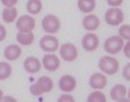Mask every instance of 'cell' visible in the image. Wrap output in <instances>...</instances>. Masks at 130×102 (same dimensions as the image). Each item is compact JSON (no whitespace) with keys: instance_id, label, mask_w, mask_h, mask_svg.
I'll list each match as a JSON object with an SVG mask.
<instances>
[{"instance_id":"obj_1","label":"cell","mask_w":130,"mask_h":102,"mask_svg":"<svg viewBox=\"0 0 130 102\" xmlns=\"http://www.w3.org/2000/svg\"><path fill=\"white\" fill-rule=\"evenodd\" d=\"M53 88V81L47 76H42L39 80L30 86V93L32 96H40L43 93L51 92Z\"/></svg>"},{"instance_id":"obj_2","label":"cell","mask_w":130,"mask_h":102,"mask_svg":"<svg viewBox=\"0 0 130 102\" xmlns=\"http://www.w3.org/2000/svg\"><path fill=\"white\" fill-rule=\"evenodd\" d=\"M124 49V39L120 36H112L104 42V50L108 54H117Z\"/></svg>"},{"instance_id":"obj_3","label":"cell","mask_w":130,"mask_h":102,"mask_svg":"<svg viewBox=\"0 0 130 102\" xmlns=\"http://www.w3.org/2000/svg\"><path fill=\"white\" fill-rule=\"evenodd\" d=\"M99 68L102 72H105L107 75H115L118 71V60L111 56H103L99 60Z\"/></svg>"},{"instance_id":"obj_4","label":"cell","mask_w":130,"mask_h":102,"mask_svg":"<svg viewBox=\"0 0 130 102\" xmlns=\"http://www.w3.org/2000/svg\"><path fill=\"white\" fill-rule=\"evenodd\" d=\"M105 21L108 25L117 26L124 21V13L120 8H111L105 12Z\"/></svg>"},{"instance_id":"obj_5","label":"cell","mask_w":130,"mask_h":102,"mask_svg":"<svg viewBox=\"0 0 130 102\" xmlns=\"http://www.w3.org/2000/svg\"><path fill=\"white\" fill-rule=\"evenodd\" d=\"M42 26L46 33H57L60 29V20L53 15H48L42 20Z\"/></svg>"},{"instance_id":"obj_6","label":"cell","mask_w":130,"mask_h":102,"mask_svg":"<svg viewBox=\"0 0 130 102\" xmlns=\"http://www.w3.org/2000/svg\"><path fill=\"white\" fill-rule=\"evenodd\" d=\"M60 55L64 60L73 62V60L77 59L78 51H77V47H75L73 43H64L60 47Z\"/></svg>"},{"instance_id":"obj_7","label":"cell","mask_w":130,"mask_h":102,"mask_svg":"<svg viewBox=\"0 0 130 102\" xmlns=\"http://www.w3.org/2000/svg\"><path fill=\"white\" fill-rule=\"evenodd\" d=\"M35 28V20L30 16H21L17 20V29L20 33H31Z\"/></svg>"},{"instance_id":"obj_8","label":"cell","mask_w":130,"mask_h":102,"mask_svg":"<svg viewBox=\"0 0 130 102\" xmlns=\"http://www.w3.org/2000/svg\"><path fill=\"white\" fill-rule=\"evenodd\" d=\"M39 46L43 51H48V52H52V51H56L57 47H59V41L57 38H55L53 36H46L43 37L39 42Z\"/></svg>"},{"instance_id":"obj_9","label":"cell","mask_w":130,"mask_h":102,"mask_svg":"<svg viewBox=\"0 0 130 102\" xmlns=\"http://www.w3.org/2000/svg\"><path fill=\"white\" fill-rule=\"evenodd\" d=\"M99 46V39L98 36L94 33H87L86 36L82 38V47L86 51H95Z\"/></svg>"},{"instance_id":"obj_10","label":"cell","mask_w":130,"mask_h":102,"mask_svg":"<svg viewBox=\"0 0 130 102\" xmlns=\"http://www.w3.org/2000/svg\"><path fill=\"white\" fill-rule=\"evenodd\" d=\"M43 65H44L47 71L53 72L60 67V60L55 54H47L43 56Z\"/></svg>"},{"instance_id":"obj_11","label":"cell","mask_w":130,"mask_h":102,"mask_svg":"<svg viewBox=\"0 0 130 102\" xmlns=\"http://www.w3.org/2000/svg\"><path fill=\"white\" fill-rule=\"evenodd\" d=\"M75 78L70 75H64L61 78H60V81H59V86L60 89L62 90V92L65 93H69L72 92V90L75 88Z\"/></svg>"},{"instance_id":"obj_12","label":"cell","mask_w":130,"mask_h":102,"mask_svg":"<svg viewBox=\"0 0 130 102\" xmlns=\"http://www.w3.org/2000/svg\"><path fill=\"white\" fill-rule=\"evenodd\" d=\"M107 85V77L103 73H94L90 77V86L94 89H103Z\"/></svg>"},{"instance_id":"obj_13","label":"cell","mask_w":130,"mask_h":102,"mask_svg":"<svg viewBox=\"0 0 130 102\" xmlns=\"http://www.w3.org/2000/svg\"><path fill=\"white\" fill-rule=\"evenodd\" d=\"M21 52H22V50H21L20 46H17V44H9L4 50V56L8 60H16L21 56Z\"/></svg>"},{"instance_id":"obj_14","label":"cell","mask_w":130,"mask_h":102,"mask_svg":"<svg viewBox=\"0 0 130 102\" xmlns=\"http://www.w3.org/2000/svg\"><path fill=\"white\" fill-rule=\"evenodd\" d=\"M24 68L29 72V73H37L40 70V62L34 58V56H30V58L25 59L24 62Z\"/></svg>"},{"instance_id":"obj_15","label":"cell","mask_w":130,"mask_h":102,"mask_svg":"<svg viewBox=\"0 0 130 102\" xmlns=\"http://www.w3.org/2000/svg\"><path fill=\"white\" fill-rule=\"evenodd\" d=\"M82 25H83V28L86 30H96L98 28H99V25H100V21H99V18H98L96 16L89 15V16H86L82 20Z\"/></svg>"},{"instance_id":"obj_16","label":"cell","mask_w":130,"mask_h":102,"mask_svg":"<svg viewBox=\"0 0 130 102\" xmlns=\"http://www.w3.org/2000/svg\"><path fill=\"white\" fill-rule=\"evenodd\" d=\"M126 94H127L126 86L122 84H117L111 89V98L115 101H120L121 98H125Z\"/></svg>"},{"instance_id":"obj_17","label":"cell","mask_w":130,"mask_h":102,"mask_svg":"<svg viewBox=\"0 0 130 102\" xmlns=\"http://www.w3.org/2000/svg\"><path fill=\"white\" fill-rule=\"evenodd\" d=\"M95 5H96V3L94 2V0H79L78 2V8L83 13L92 12V10L95 9Z\"/></svg>"},{"instance_id":"obj_18","label":"cell","mask_w":130,"mask_h":102,"mask_svg":"<svg viewBox=\"0 0 130 102\" xmlns=\"http://www.w3.org/2000/svg\"><path fill=\"white\" fill-rule=\"evenodd\" d=\"M17 41L24 44V46H29L34 42V34L32 33H18L17 34Z\"/></svg>"},{"instance_id":"obj_19","label":"cell","mask_w":130,"mask_h":102,"mask_svg":"<svg viewBox=\"0 0 130 102\" xmlns=\"http://www.w3.org/2000/svg\"><path fill=\"white\" fill-rule=\"evenodd\" d=\"M27 10L31 15H38L42 10V2H39V0H29L27 2Z\"/></svg>"},{"instance_id":"obj_20","label":"cell","mask_w":130,"mask_h":102,"mask_svg":"<svg viewBox=\"0 0 130 102\" xmlns=\"http://www.w3.org/2000/svg\"><path fill=\"white\" fill-rule=\"evenodd\" d=\"M17 16V9L16 8H5L3 10V20L5 22H13Z\"/></svg>"},{"instance_id":"obj_21","label":"cell","mask_w":130,"mask_h":102,"mask_svg":"<svg viewBox=\"0 0 130 102\" xmlns=\"http://www.w3.org/2000/svg\"><path fill=\"white\" fill-rule=\"evenodd\" d=\"M12 73V67H10L7 62H0V78L5 80Z\"/></svg>"},{"instance_id":"obj_22","label":"cell","mask_w":130,"mask_h":102,"mask_svg":"<svg viewBox=\"0 0 130 102\" xmlns=\"http://www.w3.org/2000/svg\"><path fill=\"white\" fill-rule=\"evenodd\" d=\"M87 102H107V98L103 93L100 92H92L89 98H87Z\"/></svg>"},{"instance_id":"obj_23","label":"cell","mask_w":130,"mask_h":102,"mask_svg":"<svg viewBox=\"0 0 130 102\" xmlns=\"http://www.w3.org/2000/svg\"><path fill=\"white\" fill-rule=\"evenodd\" d=\"M118 36L122 39L130 41V25H122L120 30H118Z\"/></svg>"},{"instance_id":"obj_24","label":"cell","mask_w":130,"mask_h":102,"mask_svg":"<svg viewBox=\"0 0 130 102\" xmlns=\"http://www.w3.org/2000/svg\"><path fill=\"white\" fill-rule=\"evenodd\" d=\"M57 102H75L74 98L70 94H61L57 99Z\"/></svg>"},{"instance_id":"obj_25","label":"cell","mask_w":130,"mask_h":102,"mask_svg":"<svg viewBox=\"0 0 130 102\" xmlns=\"http://www.w3.org/2000/svg\"><path fill=\"white\" fill-rule=\"evenodd\" d=\"M122 75H124V77L126 78V80H129V81H130V63H129V64H126V65L124 67V70H122Z\"/></svg>"},{"instance_id":"obj_26","label":"cell","mask_w":130,"mask_h":102,"mask_svg":"<svg viewBox=\"0 0 130 102\" xmlns=\"http://www.w3.org/2000/svg\"><path fill=\"white\" fill-rule=\"evenodd\" d=\"M3 5L8 7V8H14V5L17 4V0H3Z\"/></svg>"},{"instance_id":"obj_27","label":"cell","mask_w":130,"mask_h":102,"mask_svg":"<svg viewBox=\"0 0 130 102\" xmlns=\"http://www.w3.org/2000/svg\"><path fill=\"white\" fill-rule=\"evenodd\" d=\"M124 54H125V56L126 58H129L130 59V41L124 46Z\"/></svg>"},{"instance_id":"obj_28","label":"cell","mask_w":130,"mask_h":102,"mask_svg":"<svg viewBox=\"0 0 130 102\" xmlns=\"http://www.w3.org/2000/svg\"><path fill=\"white\" fill-rule=\"evenodd\" d=\"M122 4V0H117V2H112V0H109V2H108V5H111V7H120Z\"/></svg>"},{"instance_id":"obj_29","label":"cell","mask_w":130,"mask_h":102,"mask_svg":"<svg viewBox=\"0 0 130 102\" xmlns=\"http://www.w3.org/2000/svg\"><path fill=\"white\" fill-rule=\"evenodd\" d=\"M2 102H17V99L10 96H7V97H2Z\"/></svg>"},{"instance_id":"obj_30","label":"cell","mask_w":130,"mask_h":102,"mask_svg":"<svg viewBox=\"0 0 130 102\" xmlns=\"http://www.w3.org/2000/svg\"><path fill=\"white\" fill-rule=\"evenodd\" d=\"M0 31H2V37H0V41H4V38H5V36H7V31H5V28L2 25L0 26Z\"/></svg>"},{"instance_id":"obj_31","label":"cell","mask_w":130,"mask_h":102,"mask_svg":"<svg viewBox=\"0 0 130 102\" xmlns=\"http://www.w3.org/2000/svg\"><path fill=\"white\" fill-rule=\"evenodd\" d=\"M117 102H130V101H129L127 98H121L120 101H117Z\"/></svg>"},{"instance_id":"obj_32","label":"cell","mask_w":130,"mask_h":102,"mask_svg":"<svg viewBox=\"0 0 130 102\" xmlns=\"http://www.w3.org/2000/svg\"><path fill=\"white\" fill-rule=\"evenodd\" d=\"M127 99L130 101V89H129V92H127Z\"/></svg>"}]
</instances>
